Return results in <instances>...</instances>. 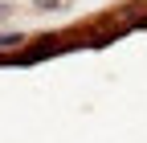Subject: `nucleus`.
I'll list each match as a JSON object with an SVG mask.
<instances>
[{
    "instance_id": "f257e3e1",
    "label": "nucleus",
    "mask_w": 147,
    "mask_h": 143,
    "mask_svg": "<svg viewBox=\"0 0 147 143\" xmlns=\"http://www.w3.org/2000/svg\"><path fill=\"white\" fill-rule=\"evenodd\" d=\"M16 45H25L21 33H12V37H0V53H4V49H16Z\"/></svg>"
},
{
    "instance_id": "f03ea898",
    "label": "nucleus",
    "mask_w": 147,
    "mask_h": 143,
    "mask_svg": "<svg viewBox=\"0 0 147 143\" xmlns=\"http://www.w3.org/2000/svg\"><path fill=\"white\" fill-rule=\"evenodd\" d=\"M0 16H12V4H0Z\"/></svg>"
}]
</instances>
